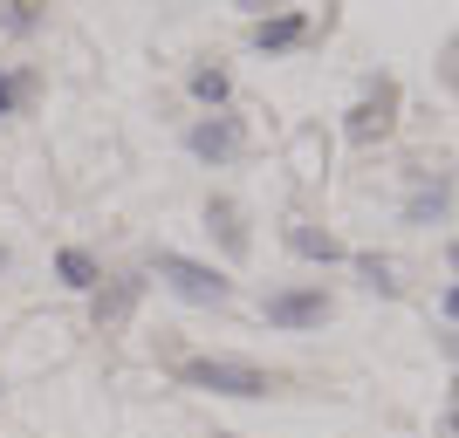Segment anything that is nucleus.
<instances>
[{
	"label": "nucleus",
	"mask_w": 459,
	"mask_h": 438,
	"mask_svg": "<svg viewBox=\"0 0 459 438\" xmlns=\"http://www.w3.org/2000/svg\"><path fill=\"white\" fill-rule=\"evenodd\" d=\"M178 383H186V391H212V398H274V391H281L274 370L240 363V356H186L178 363Z\"/></svg>",
	"instance_id": "obj_1"
},
{
	"label": "nucleus",
	"mask_w": 459,
	"mask_h": 438,
	"mask_svg": "<svg viewBox=\"0 0 459 438\" xmlns=\"http://www.w3.org/2000/svg\"><path fill=\"white\" fill-rule=\"evenodd\" d=\"M152 274L165 288H172L178 302H199V308H220L233 295V281L220 274V267H206V261H186V253H172V247H158L152 253Z\"/></svg>",
	"instance_id": "obj_2"
},
{
	"label": "nucleus",
	"mask_w": 459,
	"mask_h": 438,
	"mask_svg": "<svg viewBox=\"0 0 459 438\" xmlns=\"http://www.w3.org/2000/svg\"><path fill=\"white\" fill-rule=\"evenodd\" d=\"M186 151L199 158V165H233V158L247 151V124H240V116H199L186 131Z\"/></svg>",
	"instance_id": "obj_3"
},
{
	"label": "nucleus",
	"mask_w": 459,
	"mask_h": 438,
	"mask_svg": "<svg viewBox=\"0 0 459 438\" xmlns=\"http://www.w3.org/2000/svg\"><path fill=\"white\" fill-rule=\"evenodd\" d=\"M261 315H268L274 329H323L329 322V295L323 288H274L268 302H261Z\"/></svg>",
	"instance_id": "obj_4"
},
{
	"label": "nucleus",
	"mask_w": 459,
	"mask_h": 438,
	"mask_svg": "<svg viewBox=\"0 0 459 438\" xmlns=\"http://www.w3.org/2000/svg\"><path fill=\"white\" fill-rule=\"evenodd\" d=\"M302 41H308V14H302V7H281V14H268V21H254V28H247L254 56H288V48H302Z\"/></svg>",
	"instance_id": "obj_5"
},
{
	"label": "nucleus",
	"mask_w": 459,
	"mask_h": 438,
	"mask_svg": "<svg viewBox=\"0 0 459 438\" xmlns=\"http://www.w3.org/2000/svg\"><path fill=\"white\" fill-rule=\"evenodd\" d=\"M391 110H398V82H370V96L350 110V144H377L384 131H391Z\"/></svg>",
	"instance_id": "obj_6"
},
{
	"label": "nucleus",
	"mask_w": 459,
	"mask_h": 438,
	"mask_svg": "<svg viewBox=\"0 0 459 438\" xmlns=\"http://www.w3.org/2000/svg\"><path fill=\"white\" fill-rule=\"evenodd\" d=\"M137 295H144V274H110V281L90 295V308H96V322L103 329H117V322H131V308H137Z\"/></svg>",
	"instance_id": "obj_7"
},
{
	"label": "nucleus",
	"mask_w": 459,
	"mask_h": 438,
	"mask_svg": "<svg viewBox=\"0 0 459 438\" xmlns=\"http://www.w3.org/2000/svg\"><path fill=\"white\" fill-rule=\"evenodd\" d=\"M206 227L220 233V247H227L233 261H247V219H240L233 199H206Z\"/></svg>",
	"instance_id": "obj_8"
},
{
	"label": "nucleus",
	"mask_w": 459,
	"mask_h": 438,
	"mask_svg": "<svg viewBox=\"0 0 459 438\" xmlns=\"http://www.w3.org/2000/svg\"><path fill=\"white\" fill-rule=\"evenodd\" d=\"M288 247L302 253V261H323V267L350 261V253H343V240H336V233H323V227H308V219H295V227H288Z\"/></svg>",
	"instance_id": "obj_9"
},
{
	"label": "nucleus",
	"mask_w": 459,
	"mask_h": 438,
	"mask_svg": "<svg viewBox=\"0 0 459 438\" xmlns=\"http://www.w3.org/2000/svg\"><path fill=\"white\" fill-rule=\"evenodd\" d=\"M48 28V0H7L0 7V35L7 41H35Z\"/></svg>",
	"instance_id": "obj_10"
},
{
	"label": "nucleus",
	"mask_w": 459,
	"mask_h": 438,
	"mask_svg": "<svg viewBox=\"0 0 459 438\" xmlns=\"http://www.w3.org/2000/svg\"><path fill=\"white\" fill-rule=\"evenodd\" d=\"M56 274H62V288H76V295H96V288H103V267H96L90 247H62L56 253Z\"/></svg>",
	"instance_id": "obj_11"
},
{
	"label": "nucleus",
	"mask_w": 459,
	"mask_h": 438,
	"mask_svg": "<svg viewBox=\"0 0 459 438\" xmlns=\"http://www.w3.org/2000/svg\"><path fill=\"white\" fill-rule=\"evenodd\" d=\"M186 90H192V103H206V110H220V103L233 96V76L220 69V62H199V69L186 76Z\"/></svg>",
	"instance_id": "obj_12"
},
{
	"label": "nucleus",
	"mask_w": 459,
	"mask_h": 438,
	"mask_svg": "<svg viewBox=\"0 0 459 438\" xmlns=\"http://www.w3.org/2000/svg\"><path fill=\"white\" fill-rule=\"evenodd\" d=\"M35 69H21V76H7V69H0V116H21L28 110V103H35Z\"/></svg>",
	"instance_id": "obj_13"
},
{
	"label": "nucleus",
	"mask_w": 459,
	"mask_h": 438,
	"mask_svg": "<svg viewBox=\"0 0 459 438\" xmlns=\"http://www.w3.org/2000/svg\"><path fill=\"white\" fill-rule=\"evenodd\" d=\"M357 274H364L377 295H398V261H384V253H357Z\"/></svg>",
	"instance_id": "obj_14"
},
{
	"label": "nucleus",
	"mask_w": 459,
	"mask_h": 438,
	"mask_svg": "<svg viewBox=\"0 0 459 438\" xmlns=\"http://www.w3.org/2000/svg\"><path fill=\"white\" fill-rule=\"evenodd\" d=\"M446 206H453V185H446V178H439V185L411 192V206H404V212H411V219H439Z\"/></svg>",
	"instance_id": "obj_15"
},
{
	"label": "nucleus",
	"mask_w": 459,
	"mask_h": 438,
	"mask_svg": "<svg viewBox=\"0 0 459 438\" xmlns=\"http://www.w3.org/2000/svg\"><path fill=\"white\" fill-rule=\"evenodd\" d=\"M240 7H247V14H254V21H268V7H274V14H281L288 0H240Z\"/></svg>",
	"instance_id": "obj_16"
},
{
	"label": "nucleus",
	"mask_w": 459,
	"mask_h": 438,
	"mask_svg": "<svg viewBox=\"0 0 459 438\" xmlns=\"http://www.w3.org/2000/svg\"><path fill=\"white\" fill-rule=\"evenodd\" d=\"M446 315H453V322H459V281L446 288Z\"/></svg>",
	"instance_id": "obj_17"
},
{
	"label": "nucleus",
	"mask_w": 459,
	"mask_h": 438,
	"mask_svg": "<svg viewBox=\"0 0 459 438\" xmlns=\"http://www.w3.org/2000/svg\"><path fill=\"white\" fill-rule=\"evenodd\" d=\"M446 438H459V404H453V418H446Z\"/></svg>",
	"instance_id": "obj_18"
},
{
	"label": "nucleus",
	"mask_w": 459,
	"mask_h": 438,
	"mask_svg": "<svg viewBox=\"0 0 459 438\" xmlns=\"http://www.w3.org/2000/svg\"><path fill=\"white\" fill-rule=\"evenodd\" d=\"M446 261H453V274H459V240H453V247H446Z\"/></svg>",
	"instance_id": "obj_19"
},
{
	"label": "nucleus",
	"mask_w": 459,
	"mask_h": 438,
	"mask_svg": "<svg viewBox=\"0 0 459 438\" xmlns=\"http://www.w3.org/2000/svg\"><path fill=\"white\" fill-rule=\"evenodd\" d=\"M0 267H7V247H0Z\"/></svg>",
	"instance_id": "obj_20"
}]
</instances>
